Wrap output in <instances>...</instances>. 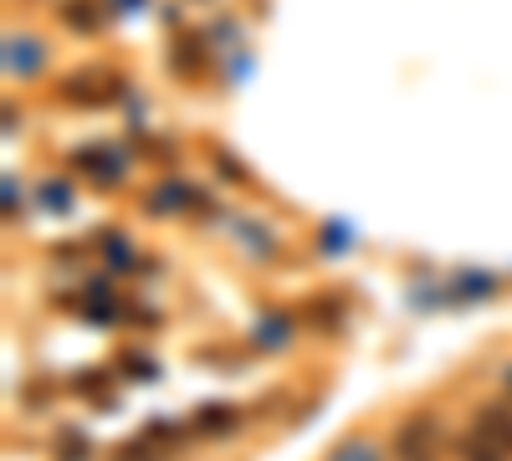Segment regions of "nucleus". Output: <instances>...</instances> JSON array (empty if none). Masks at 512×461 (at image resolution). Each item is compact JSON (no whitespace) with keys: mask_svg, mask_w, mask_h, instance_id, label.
Returning a JSON list of instances; mask_svg holds the SVG:
<instances>
[{"mask_svg":"<svg viewBox=\"0 0 512 461\" xmlns=\"http://www.w3.org/2000/svg\"><path fill=\"white\" fill-rule=\"evenodd\" d=\"M436 436H441V421L436 415H405L390 436V461H436Z\"/></svg>","mask_w":512,"mask_h":461,"instance_id":"f257e3e1","label":"nucleus"},{"mask_svg":"<svg viewBox=\"0 0 512 461\" xmlns=\"http://www.w3.org/2000/svg\"><path fill=\"white\" fill-rule=\"evenodd\" d=\"M472 431H482L487 441H497V446H507L512 451V405H482L477 410V421H472Z\"/></svg>","mask_w":512,"mask_h":461,"instance_id":"f03ea898","label":"nucleus"},{"mask_svg":"<svg viewBox=\"0 0 512 461\" xmlns=\"http://www.w3.org/2000/svg\"><path fill=\"white\" fill-rule=\"evenodd\" d=\"M456 461H512V451L497 446V441H487L482 431H466L456 441Z\"/></svg>","mask_w":512,"mask_h":461,"instance_id":"7ed1b4c3","label":"nucleus"},{"mask_svg":"<svg viewBox=\"0 0 512 461\" xmlns=\"http://www.w3.org/2000/svg\"><path fill=\"white\" fill-rule=\"evenodd\" d=\"M236 421H241V415H236L231 405H200L190 426H195L200 436H231V431H236Z\"/></svg>","mask_w":512,"mask_h":461,"instance_id":"20e7f679","label":"nucleus"},{"mask_svg":"<svg viewBox=\"0 0 512 461\" xmlns=\"http://www.w3.org/2000/svg\"><path fill=\"white\" fill-rule=\"evenodd\" d=\"M287 339H292V323H287L282 313H272V318L256 323V349H287Z\"/></svg>","mask_w":512,"mask_h":461,"instance_id":"39448f33","label":"nucleus"},{"mask_svg":"<svg viewBox=\"0 0 512 461\" xmlns=\"http://www.w3.org/2000/svg\"><path fill=\"white\" fill-rule=\"evenodd\" d=\"M6 57H11L6 67H11V72H21V77L41 67V47H36V41H16V36H11V41H6Z\"/></svg>","mask_w":512,"mask_h":461,"instance_id":"423d86ee","label":"nucleus"},{"mask_svg":"<svg viewBox=\"0 0 512 461\" xmlns=\"http://www.w3.org/2000/svg\"><path fill=\"white\" fill-rule=\"evenodd\" d=\"M333 461H384V451L374 446V441H364V436H354V441H344L333 451Z\"/></svg>","mask_w":512,"mask_h":461,"instance_id":"0eeeda50","label":"nucleus"}]
</instances>
